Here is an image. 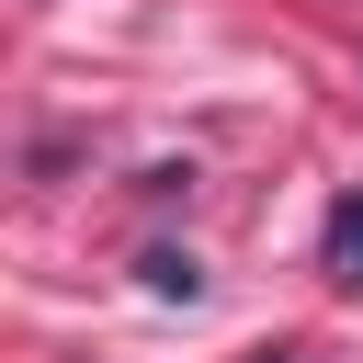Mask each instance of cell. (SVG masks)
<instances>
[{
    "instance_id": "2",
    "label": "cell",
    "mask_w": 363,
    "mask_h": 363,
    "mask_svg": "<svg viewBox=\"0 0 363 363\" xmlns=\"http://www.w3.org/2000/svg\"><path fill=\"white\" fill-rule=\"evenodd\" d=\"M136 272H147V295H159V306H193V295H204V261H193V250H147Z\"/></svg>"
},
{
    "instance_id": "1",
    "label": "cell",
    "mask_w": 363,
    "mask_h": 363,
    "mask_svg": "<svg viewBox=\"0 0 363 363\" xmlns=\"http://www.w3.org/2000/svg\"><path fill=\"white\" fill-rule=\"evenodd\" d=\"M329 284H352V295H363V193H340V204H329Z\"/></svg>"
},
{
    "instance_id": "3",
    "label": "cell",
    "mask_w": 363,
    "mask_h": 363,
    "mask_svg": "<svg viewBox=\"0 0 363 363\" xmlns=\"http://www.w3.org/2000/svg\"><path fill=\"white\" fill-rule=\"evenodd\" d=\"M250 363H306V352H250Z\"/></svg>"
}]
</instances>
